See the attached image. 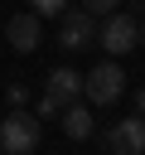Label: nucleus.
<instances>
[{
  "mask_svg": "<svg viewBox=\"0 0 145 155\" xmlns=\"http://www.w3.org/2000/svg\"><path fill=\"white\" fill-rule=\"evenodd\" d=\"M121 92H126V73H121V63H97V68L82 78V97H87L92 107H111Z\"/></svg>",
  "mask_w": 145,
  "mask_h": 155,
  "instance_id": "2",
  "label": "nucleus"
},
{
  "mask_svg": "<svg viewBox=\"0 0 145 155\" xmlns=\"http://www.w3.org/2000/svg\"><path fill=\"white\" fill-rule=\"evenodd\" d=\"M135 107H140V116H145V87H140V92H135Z\"/></svg>",
  "mask_w": 145,
  "mask_h": 155,
  "instance_id": "12",
  "label": "nucleus"
},
{
  "mask_svg": "<svg viewBox=\"0 0 145 155\" xmlns=\"http://www.w3.org/2000/svg\"><path fill=\"white\" fill-rule=\"evenodd\" d=\"M140 39H145V29H140Z\"/></svg>",
  "mask_w": 145,
  "mask_h": 155,
  "instance_id": "13",
  "label": "nucleus"
},
{
  "mask_svg": "<svg viewBox=\"0 0 145 155\" xmlns=\"http://www.w3.org/2000/svg\"><path fill=\"white\" fill-rule=\"evenodd\" d=\"M5 39H10V48H19V53H34V48H39V39H44V29H39V15H34V10L14 15V19L5 24Z\"/></svg>",
  "mask_w": 145,
  "mask_h": 155,
  "instance_id": "7",
  "label": "nucleus"
},
{
  "mask_svg": "<svg viewBox=\"0 0 145 155\" xmlns=\"http://www.w3.org/2000/svg\"><path fill=\"white\" fill-rule=\"evenodd\" d=\"M82 10H87V15H111L116 0H82Z\"/></svg>",
  "mask_w": 145,
  "mask_h": 155,
  "instance_id": "11",
  "label": "nucleus"
},
{
  "mask_svg": "<svg viewBox=\"0 0 145 155\" xmlns=\"http://www.w3.org/2000/svg\"><path fill=\"white\" fill-rule=\"evenodd\" d=\"M106 24L97 29V44L106 48V53H126V48H135V39H140V24H135V15H121V10H111V15H102Z\"/></svg>",
  "mask_w": 145,
  "mask_h": 155,
  "instance_id": "4",
  "label": "nucleus"
},
{
  "mask_svg": "<svg viewBox=\"0 0 145 155\" xmlns=\"http://www.w3.org/2000/svg\"><path fill=\"white\" fill-rule=\"evenodd\" d=\"M92 39H97V15H87V10H63L58 44H63L68 53H77V48H87Z\"/></svg>",
  "mask_w": 145,
  "mask_h": 155,
  "instance_id": "6",
  "label": "nucleus"
},
{
  "mask_svg": "<svg viewBox=\"0 0 145 155\" xmlns=\"http://www.w3.org/2000/svg\"><path fill=\"white\" fill-rule=\"evenodd\" d=\"M29 10H34L39 19H58V15L68 10V0H29Z\"/></svg>",
  "mask_w": 145,
  "mask_h": 155,
  "instance_id": "9",
  "label": "nucleus"
},
{
  "mask_svg": "<svg viewBox=\"0 0 145 155\" xmlns=\"http://www.w3.org/2000/svg\"><path fill=\"white\" fill-rule=\"evenodd\" d=\"M92 126H97V121H92V107H82V102H68V107H63V131H68L72 140H87Z\"/></svg>",
  "mask_w": 145,
  "mask_h": 155,
  "instance_id": "8",
  "label": "nucleus"
},
{
  "mask_svg": "<svg viewBox=\"0 0 145 155\" xmlns=\"http://www.w3.org/2000/svg\"><path fill=\"white\" fill-rule=\"evenodd\" d=\"M34 145H39V116L14 107V116L0 121V150L5 155H34Z\"/></svg>",
  "mask_w": 145,
  "mask_h": 155,
  "instance_id": "1",
  "label": "nucleus"
},
{
  "mask_svg": "<svg viewBox=\"0 0 145 155\" xmlns=\"http://www.w3.org/2000/svg\"><path fill=\"white\" fill-rule=\"evenodd\" d=\"M77 97H82V73L53 68V73H48V87H44V97H39V116H53L58 107H68V102H77Z\"/></svg>",
  "mask_w": 145,
  "mask_h": 155,
  "instance_id": "3",
  "label": "nucleus"
},
{
  "mask_svg": "<svg viewBox=\"0 0 145 155\" xmlns=\"http://www.w3.org/2000/svg\"><path fill=\"white\" fill-rule=\"evenodd\" d=\"M106 150L111 155H145V116H121L106 131Z\"/></svg>",
  "mask_w": 145,
  "mask_h": 155,
  "instance_id": "5",
  "label": "nucleus"
},
{
  "mask_svg": "<svg viewBox=\"0 0 145 155\" xmlns=\"http://www.w3.org/2000/svg\"><path fill=\"white\" fill-rule=\"evenodd\" d=\"M5 97H10L14 107H24V102H29V87H24V82H10V87H5Z\"/></svg>",
  "mask_w": 145,
  "mask_h": 155,
  "instance_id": "10",
  "label": "nucleus"
}]
</instances>
